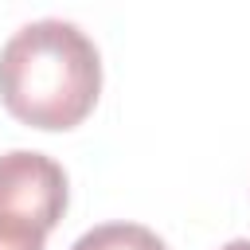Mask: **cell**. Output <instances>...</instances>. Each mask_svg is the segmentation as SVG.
I'll list each match as a JSON object with an SVG mask.
<instances>
[{
	"instance_id": "obj_1",
	"label": "cell",
	"mask_w": 250,
	"mask_h": 250,
	"mask_svg": "<svg viewBox=\"0 0 250 250\" xmlns=\"http://www.w3.org/2000/svg\"><path fill=\"white\" fill-rule=\"evenodd\" d=\"M102 94V55L94 39L66 20L23 23L0 47L4 109L43 133L82 125Z\"/></svg>"
},
{
	"instance_id": "obj_2",
	"label": "cell",
	"mask_w": 250,
	"mask_h": 250,
	"mask_svg": "<svg viewBox=\"0 0 250 250\" xmlns=\"http://www.w3.org/2000/svg\"><path fill=\"white\" fill-rule=\"evenodd\" d=\"M66 211V172L43 152L12 148L0 156V223L51 234Z\"/></svg>"
},
{
	"instance_id": "obj_3",
	"label": "cell",
	"mask_w": 250,
	"mask_h": 250,
	"mask_svg": "<svg viewBox=\"0 0 250 250\" xmlns=\"http://www.w3.org/2000/svg\"><path fill=\"white\" fill-rule=\"evenodd\" d=\"M70 250H168L164 238L141 223H102L86 230Z\"/></svg>"
},
{
	"instance_id": "obj_4",
	"label": "cell",
	"mask_w": 250,
	"mask_h": 250,
	"mask_svg": "<svg viewBox=\"0 0 250 250\" xmlns=\"http://www.w3.org/2000/svg\"><path fill=\"white\" fill-rule=\"evenodd\" d=\"M43 242H47V234H39V230L0 223V250H43Z\"/></svg>"
},
{
	"instance_id": "obj_5",
	"label": "cell",
	"mask_w": 250,
	"mask_h": 250,
	"mask_svg": "<svg viewBox=\"0 0 250 250\" xmlns=\"http://www.w3.org/2000/svg\"><path fill=\"white\" fill-rule=\"evenodd\" d=\"M219 250H250V238H234V242H227V246H219Z\"/></svg>"
}]
</instances>
